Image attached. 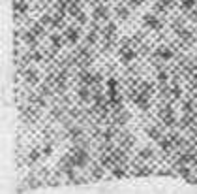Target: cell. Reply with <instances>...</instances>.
Returning a JSON list of instances; mask_svg holds the SVG:
<instances>
[{"mask_svg": "<svg viewBox=\"0 0 197 194\" xmlns=\"http://www.w3.org/2000/svg\"><path fill=\"white\" fill-rule=\"evenodd\" d=\"M30 58H32L34 62H39V60H41V53H32V55H30Z\"/></svg>", "mask_w": 197, "mask_h": 194, "instance_id": "15", "label": "cell"}, {"mask_svg": "<svg viewBox=\"0 0 197 194\" xmlns=\"http://www.w3.org/2000/svg\"><path fill=\"white\" fill-rule=\"evenodd\" d=\"M38 158H39V151H36V149H34V151H30V155H28V160H30V162H36Z\"/></svg>", "mask_w": 197, "mask_h": 194, "instance_id": "9", "label": "cell"}, {"mask_svg": "<svg viewBox=\"0 0 197 194\" xmlns=\"http://www.w3.org/2000/svg\"><path fill=\"white\" fill-rule=\"evenodd\" d=\"M51 42H53V45H54V47H60V38H58L56 34H53V36H51Z\"/></svg>", "mask_w": 197, "mask_h": 194, "instance_id": "13", "label": "cell"}, {"mask_svg": "<svg viewBox=\"0 0 197 194\" xmlns=\"http://www.w3.org/2000/svg\"><path fill=\"white\" fill-rule=\"evenodd\" d=\"M173 94H175V98H179V96H180V91H179V89H175V91H173Z\"/></svg>", "mask_w": 197, "mask_h": 194, "instance_id": "29", "label": "cell"}, {"mask_svg": "<svg viewBox=\"0 0 197 194\" xmlns=\"http://www.w3.org/2000/svg\"><path fill=\"white\" fill-rule=\"evenodd\" d=\"M120 58H122V62H132V60L135 58V51L130 49V47H124V49L120 51Z\"/></svg>", "mask_w": 197, "mask_h": 194, "instance_id": "2", "label": "cell"}, {"mask_svg": "<svg viewBox=\"0 0 197 194\" xmlns=\"http://www.w3.org/2000/svg\"><path fill=\"white\" fill-rule=\"evenodd\" d=\"M32 32H34V34H41L43 30H41V26H39V25H36V26L32 28Z\"/></svg>", "mask_w": 197, "mask_h": 194, "instance_id": "20", "label": "cell"}, {"mask_svg": "<svg viewBox=\"0 0 197 194\" xmlns=\"http://www.w3.org/2000/svg\"><path fill=\"white\" fill-rule=\"evenodd\" d=\"M145 23L150 26V28H154V30H158L160 28V23L156 21V17H152V15H145Z\"/></svg>", "mask_w": 197, "mask_h": 194, "instance_id": "3", "label": "cell"}, {"mask_svg": "<svg viewBox=\"0 0 197 194\" xmlns=\"http://www.w3.org/2000/svg\"><path fill=\"white\" fill-rule=\"evenodd\" d=\"M118 15H120L122 19H126V17H128V9H124V8H122V9H118Z\"/></svg>", "mask_w": 197, "mask_h": 194, "instance_id": "19", "label": "cell"}, {"mask_svg": "<svg viewBox=\"0 0 197 194\" xmlns=\"http://www.w3.org/2000/svg\"><path fill=\"white\" fill-rule=\"evenodd\" d=\"M107 87H109L111 91H115V87H117V81H115V79H109V81H107Z\"/></svg>", "mask_w": 197, "mask_h": 194, "instance_id": "16", "label": "cell"}, {"mask_svg": "<svg viewBox=\"0 0 197 194\" xmlns=\"http://www.w3.org/2000/svg\"><path fill=\"white\" fill-rule=\"evenodd\" d=\"M88 42H96V34H88Z\"/></svg>", "mask_w": 197, "mask_h": 194, "instance_id": "26", "label": "cell"}, {"mask_svg": "<svg viewBox=\"0 0 197 194\" xmlns=\"http://www.w3.org/2000/svg\"><path fill=\"white\" fill-rule=\"evenodd\" d=\"M36 79H38L36 77V72H26V81L28 83H36Z\"/></svg>", "mask_w": 197, "mask_h": 194, "instance_id": "10", "label": "cell"}, {"mask_svg": "<svg viewBox=\"0 0 197 194\" xmlns=\"http://www.w3.org/2000/svg\"><path fill=\"white\" fill-rule=\"evenodd\" d=\"M79 23H86V15L85 13H79Z\"/></svg>", "mask_w": 197, "mask_h": 194, "instance_id": "23", "label": "cell"}, {"mask_svg": "<svg viewBox=\"0 0 197 194\" xmlns=\"http://www.w3.org/2000/svg\"><path fill=\"white\" fill-rule=\"evenodd\" d=\"M184 6H186V8H192V6H194V0H186V4H184Z\"/></svg>", "mask_w": 197, "mask_h": 194, "instance_id": "28", "label": "cell"}, {"mask_svg": "<svg viewBox=\"0 0 197 194\" xmlns=\"http://www.w3.org/2000/svg\"><path fill=\"white\" fill-rule=\"evenodd\" d=\"M83 81H85V83L92 81V75H90V74H83Z\"/></svg>", "mask_w": 197, "mask_h": 194, "instance_id": "21", "label": "cell"}, {"mask_svg": "<svg viewBox=\"0 0 197 194\" xmlns=\"http://www.w3.org/2000/svg\"><path fill=\"white\" fill-rule=\"evenodd\" d=\"M41 155L51 157V155H53V147H51V145H45V147H43V151H41Z\"/></svg>", "mask_w": 197, "mask_h": 194, "instance_id": "11", "label": "cell"}, {"mask_svg": "<svg viewBox=\"0 0 197 194\" xmlns=\"http://www.w3.org/2000/svg\"><path fill=\"white\" fill-rule=\"evenodd\" d=\"M101 79H103L101 74H96V75H94V81H101Z\"/></svg>", "mask_w": 197, "mask_h": 194, "instance_id": "27", "label": "cell"}, {"mask_svg": "<svg viewBox=\"0 0 197 194\" xmlns=\"http://www.w3.org/2000/svg\"><path fill=\"white\" fill-rule=\"evenodd\" d=\"M79 96H81V100H88V89H81Z\"/></svg>", "mask_w": 197, "mask_h": 194, "instance_id": "14", "label": "cell"}, {"mask_svg": "<svg viewBox=\"0 0 197 194\" xmlns=\"http://www.w3.org/2000/svg\"><path fill=\"white\" fill-rule=\"evenodd\" d=\"M115 175H117V177H124V172H122V170H115Z\"/></svg>", "mask_w": 197, "mask_h": 194, "instance_id": "25", "label": "cell"}, {"mask_svg": "<svg viewBox=\"0 0 197 194\" xmlns=\"http://www.w3.org/2000/svg\"><path fill=\"white\" fill-rule=\"evenodd\" d=\"M171 147V141L169 140H162V149H169Z\"/></svg>", "mask_w": 197, "mask_h": 194, "instance_id": "17", "label": "cell"}, {"mask_svg": "<svg viewBox=\"0 0 197 194\" xmlns=\"http://www.w3.org/2000/svg\"><path fill=\"white\" fill-rule=\"evenodd\" d=\"M66 36L71 40V42H77L79 40V32L75 30V28H68V32H66Z\"/></svg>", "mask_w": 197, "mask_h": 194, "instance_id": "6", "label": "cell"}, {"mask_svg": "<svg viewBox=\"0 0 197 194\" xmlns=\"http://www.w3.org/2000/svg\"><path fill=\"white\" fill-rule=\"evenodd\" d=\"M152 157V149H143L141 151V158H150Z\"/></svg>", "mask_w": 197, "mask_h": 194, "instance_id": "12", "label": "cell"}, {"mask_svg": "<svg viewBox=\"0 0 197 194\" xmlns=\"http://www.w3.org/2000/svg\"><path fill=\"white\" fill-rule=\"evenodd\" d=\"M158 79H160V81H165V79H167V74H165V72H160Z\"/></svg>", "mask_w": 197, "mask_h": 194, "instance_id": "22", "label": "cell"}, {"mask_svg": "<svg viewBox=\"0 0 197 194\" xmlns=\"http://www.w3.org/2000/svg\"><path fill=\"white\" fill-rule=\"evenodd\" d=\"M156 53H158V55H160L163 60H169V58L173 57V51H171V49H158Z\"/></svg>", "mask_w": 197, "mask_h": 194, "instance_id": "4", "label": "cell"}, {"mask_svg": "<svg viewBox=\"0 0 197 194\" xmlns=\"http://www.w3.org/2000/svg\"><path fill=\"white\" fill-rule=\"evenodd\" d=\"M86 160H88V157H86L85 151H73V166L83 168V166L86 164Z\"/></svg>", "mask_w": 197, "mask_h": 194, "instance_id": "1", "label": "cell"}, {"mask_svg": "<svg viewBox=\"0 0 197 194\" xmlns=\"http://www.w3.org/2000/svg\"><path fill=\"white\" fill-rule=\"evenodd\" d=\"M71 136H81V130H79V128H73V130H71Z\"/></svg>", "mask_w": 197, "mask_h": 194, "instance_id": "24", "label": "cell"}, {"mask_svg": "<svg viewBox=\"0 0 197 194\" xmlns=\"http://www.w3.org/2000/svg\"><path fill=\"white\" fill-rule=\"evenodd\" d=\"M147 134H148L152 140H160V132H158V128H154V126H152V128H148V130H147Z\"/></svg>", "mask_w": 197, "mask_h": 194, "instance_id": "7", "label": "cell"}, {"mask_svg": "<svg viewBox=\"0 0 197 194\" xmlns=\"http://www.w3.org/2000/svg\"><path fill=\"white\" fill-rule=\"evenodd\" d=\"M24 42H26V43H34V42H36V34H34V32L24 34Z\"/></svg>", "mask_w": 197, "mask_h": 194, "instance_id": "8", "label": "cell"}, {"mask_svg": "<svg viewBox=\"0 0 197 194\" xmlns=\"http://www.w3.org/2000/svg\"><path fill=\"white\" fill-rule=\"evenodd\" d=\"M135 102H137V106H139L141 109H148V102H147L145 96H135Z\"/></svg>", "mask_w": 197, "mask_h": 194, "instance_id": "5", "label": "cell"}, {"mask_svg": "<svg viewBox=\"0 0 197 194\" xmlns=\"http://www.w3.org/2000/svg\"><path fill=\"white\" fill-rule=\"evenodd\" d=\"M180 160H182V162H192V160H194V155H184Z\"/></svg>", "mask_w": 197, "mask_h": 194, "instance_id": "18", "label": "cell"}]
</instances>
